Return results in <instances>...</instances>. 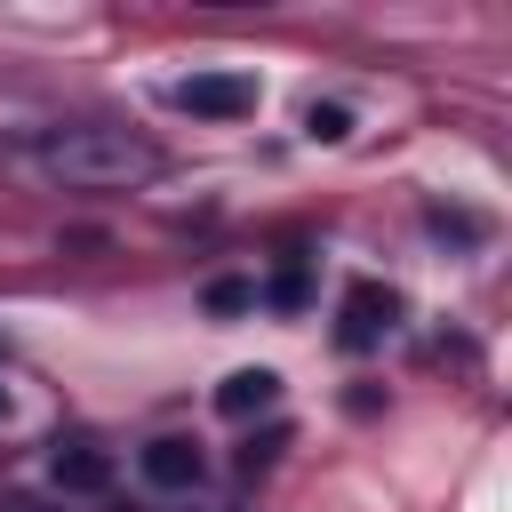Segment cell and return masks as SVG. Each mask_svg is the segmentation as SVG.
Segmentation results:
<instances>
[{
    "label": "cell",
    "mask_w": 512,
    "mask_h": 512,
    "mask_svg": "<svg viewBox=\"0 0 512 512\" xmlns=\"http://www.w3.org/2000/svg\"><path fill=\"white\" fill-rule=\"evenodd\" d=\"M32 168L48 184H64V192H128V184H152L160 176V144L136 136V128L72 120V128L32 136Z\"/></svg>",
    "instance_id": "6da1fadb"
},
{
    "label": "cell",
    "mask_w": 512,
    "mask_h": 512,
    "mask_svg": "<svg viewBox=\"0 0 512 512\" xmlns=\"http://www.w3.org/2000/svg\"><path fill=\"white\" fill-rule=\"evenodd\" d=\"M176 112H192V120H248L256 112V80L248 72H192V80H176Z\"/></svg>",
    "instance_id": "7a4b0ae2"
},
{
    "label": "cell",
    "mask_w": 512,
    "mask_h": 512,
    "mask_svg": "<svg viewBox=\"0 0 512 512\" xmlns=\"http://www.w3.org/2000/svg\"><path fill=\"white\" fill-rule=\"evenodd\" d=\"M400 320V296L384 288V280H352L344 288V320H336V344L344 352H368V344H384V328Z\"/></svg>",
    "instance_id": "3957f363"
},
{
    "label": "cell",
    "mask_w": 512,
    "mask_h": 512,
    "mask_svg": "<svg viewBox=\"0 0 512 512\" xmlns=\"http://www.w3.org/2000/svg\"><path fill=\"white\" fill-rule=\"evenodd\" d=\"M136 464H144V480H152V488H168V496H184V488H200V480H208L200 440H176V432H168V440H144V456H136Z\"/></svg>",
    "instance_id": "277c9868"
},
{
    "label": "cell",
    "mask_w": 512,
    "mask_h": 512,
    "mask_svg": "<svg viewBox=\"0 0 512 512\" xmlns=\"http://www.w3.org/2000/svg\"><path fill=\"white\" fill-rule=\"evenodd\" d=\"M48 480H56L64 496H96V488H112V456H104V448H88V440H56Z\"/></svg>",
    "instance_id": "5b68a950"
},
{
    "label": "cell",
    "mask_w": 512,
    "mask_h": 512,
    "mask_svg": "<svg viewBox=\"0 0 512 512\" xmlns=\"http://www.w3.org/2000/svg\"><path fill=\"white\" fill-rule=\"evenodd\" d=\"M272 400H280V376H272V368H232V376L216 384V416H232V424L264 416Z\"/></svg>",
    "instance_id": "8992f818"
},
{
    "label": "cell",
    "mask_w": 512,
    "mask_h": 512,
    "mask_svg": "<svg viewBox=\"0 0 512 512\" xmlns=\"http://www.w3.org/2000/svg\"><path fill=\"white\" fill-rule=\"evenodd\" d=\"M304 296H312V272H304V264H280V272H272V288H264V304H272V312H304Z\"/></svg>",
    "instance_id": "52a82bcc"
},
{
    "label": "cell",
    "mask_w": 512,
    "mask_h": 512,
    "mask_svg": "<svg viewBox=\"0 0 512 512\" xmlns=\"http://www.w3.org/2000/svg\"><path fill=\"white\" fill-rule=\"evenodd\" d=\"M304 136H312V144H344V136H352V112H344V104H312V112H304Z\"/></svg>",
    "instance_id": "ba28073f"
},
{
    "label": "cell",
    "mask_w": 512,
    "mask_h": 512,
    "mask_svg": "<svg viewBox=\"0 0 512 512\" xmlns=\"http://www.w3.org/2000/svg\"><path fill=\"white\" fill-rule=\"evenodd\" d=\"M256 304V280H208V312H248Z\"/></svg>",
    "instance_id": "9c48e42d"
},
{
    "label": "cell",
    "mask_w": 512,
    "mask_h": 512,
    "mask_svg": "<svg viewBox=\"0 0 512 512\" xmlns=\"http://www.w3.org/2000/svg\"><path fill=\"white\" fill-rule=\"evenodd\" d=\"M280 448H288V432H280V424H272V432H264V440H248V448H240V472H256V464H272V456H280Z\"/></svg>",
    "instance_id": "30bf717a"
},
{
    "label": "cell",
    "mask_w": 512,
    "mask_h": 512,
    "mask_svg": "<svg viewBox=\"0 0 512 512\" xmlns=\"http://www.w3.org/2000/svg\"><path fill=\"white\" fill-rule=\"evenodd\" d=\"M0 512H48V504H32V496H8V504H0Z\"/></svg>",
    "instance_id": "8fae6325"
},
{
    "label": "cell",
    "mask_w": 512,
    "mask_h": 512,
    "mask_svg": "<svg viewBox=\"0 0 512 512\" xmlns=\"http://www.w3.org/2000/svg\"><path fill=\"white\" fill-rule=\"evenodd\" d=\"M0 416H8V392H0Z\"/></svg>",
    "instance_id": "7c38bea8"
}]
</instances>
